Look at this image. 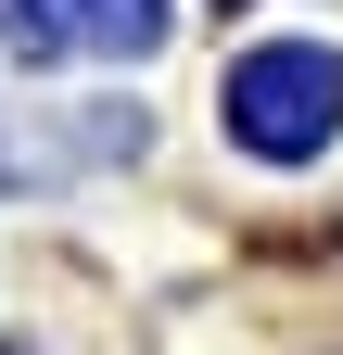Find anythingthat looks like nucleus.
Masks as SVG:
<instances>
[{
  "mask_svg": "<svg viewBox=\"0 0 343 355\" xmlns=\"http://www.w3.org/2000/svg\"><path fill=\"white\" fill-rule=\"evenodd\" d=\"M217 102H229V140H242V153L306 165V153H331V127H343V51H318V38H267V51L229 64Z\"/></svg>",
  "mask_w": 343,
  "mask_h": 355,
  "instance_id": "1",
  "label": "nucleus"
},
{
  "mask_svg": "<svg viewBox=\"0 0 343 355\" xmlns=\"http://www.w3.org/2000/svg\"><path fill=\"white\" fill-rule=\"evenodd\" d=\"M13 38L26 51H153L165 0H13Z\"/></svg>",
  "mask_w": 343,
  "mask_h": 355,
  "instance_id": "2",
  "label": "nucleus"
}]
</instances>
